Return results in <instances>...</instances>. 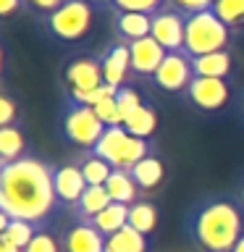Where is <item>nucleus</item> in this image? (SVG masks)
Masks as SVG:
<instances>
[{
  "label": "nucleus",
  "instance_id": "1",
  "mask_svg": "<svg viewBox=\"0 0 244 252\" xmlns=\"http://www.w3.org/2000/svg\"><path fill=\"white\" fill-rule=\"evenodd\" d=\"M53 171L42 160L19 158L3 168L0 187V210H5L16 220H39L55 205Z\"/></svg>",
  "mask_w": 244,
  "mask_h": 252
},
{
  "label": "nucleus",
  "instance_id": "2",
  "mask_svg": "<svg viewBox=\"0 0 244 252\" xmlns=\"http://www.w3.org/2000/svg\"><path fill=\"white\" fill-rule=\"evenodd\" d=\"M194 236L210 252H231L242 239V216L231 202H210L197 213Z\"/></svg>",
  "mask_w": 244,
  "mask_h": 252
},
{
  "label": "nucleus",
  "instance_id": "3",
  "mask_svg": "<svg viewBox=\"0 0 244 252\" xmlns=\"http://www.w3.org/2000/svg\"><path fill=\"white\" fill-rule=\"evenodd\" d=\"M228 45V24L218 19V13L213 11H200L186 16V39H184V53L192 58L208 53L226 50Z\"/></svg>",
  "mask_w": 244,
  "mask_h": 252
},
{
  "label": "nucleus",
  "instance_id": "4",
  "mask_svg": "<svg viewBox=\"0 0 244 252\" xmlns=\"http://www.w3.org/2000/svg\"><path fill=\"white\" fill-rule=\"evenodd\" d=\"M94 155L108 160L113 168L131 171L142 158H147V145H145V139L129 134L123 126H110L100 137L97 145H94Z\"/></svg>",
  "mask_w": 244,
  "mask_h": 252
},
{
  "label": "nucleus",
  "instance_id": "5",
  "mask_svg": "<svg viewBox=\"0 0 244 252\" xmlns=\"http://www.w3.org/2000/svg\"><path fill=\"white\" fill-rule=\"evenodd\" d=\"M92 5L87 0H68L47 16V27L58 39H79L92 27Z\"/></svg>",
  "mask_w": 244,
  "mask_h": 252
},
{
  "label": "nucleus",
  "instance_id": "6",
  "mask_svg": "<svg viewBox=\"0 0 244 252\" xmlns=\"http://www.w3.org/2000/svg\"><path fill=\"white\" fill-rule=\"evenodd\" d=\"M63 126H66V137L79 147H94L100 142V137L105 134V129H108V126L97 118L94 108H90V105L71 108L66 113Z\"/></svg>",
  "mask_w": 244,
  "mask_h": 252
},
{
  "label": "nucleus",
  "instance_id": "7",
  "mask_svg": "<svg viewBox=\"0 0 244 252\" xmlns=\"http://www.w3.org/2000/svg\"><path fill=\"white\" fill-rule=\"evenodd\" d=\"M192 79H194L192 55H186L184 50L168 53L165 61L160 63V68L155 71V84L165 92H184L189 90Z\"/></svg>",
  "mask_w": 244,
  "mask_h": 252
},
{
  "label": "nucleus",
  "instance_id": "8",
  "mask_svg": "<svg viewBox=\"0 0 244 252\" xmlns=\"http://www.w3.org/2000/svg\"><path fill=\"white\" fill-rule=\"evenodd\" d=\"M152 37H155L168 53L184 50V39H186V16L181 13V11L160 8L157 13H152Z\"/></svg>",
  "mask_w": 244,
  "mask_h": 252
},
{
  "label": "nucleus",
  "instance_id": "9",
  "mask_svg": "<svg viewBox=\"0 0 244 252\" xmlns=\"http://www.w3.org/2000/svg\"><path fill=\"white\" fill-rule=\"evenodd\" d=\"M189 100L202 110H220L231 97L226 79H213V76H194L189 84Z\"/></svg>",
  "mask_w": 244,
  "mask_h": 252
},
{
  "label": "nucleus",
  "instance_id": "10",
  "mask_svg": "<svg viewBox=\"0 0 244 252\" xmlns=\"http://www.w3.org/2000/svg\"><path fill=\"white\" fill-rule=\"evenodd\" d=\"M129 50H131V71L145 74V76L147 74L155 76V71L160 68V63L165 61V55H168V50H165L152 34L129 42Z\"/></svg>",
  "mask_w": 244,
  "mask_h": 252
},
{
  "label": "nucleus",
  "instance_id": "11",
  "mask_svg": "<svg viewBox=\"0 0 244 252\" xmlns=\"http://www.w3.org/2000/svg\"><path fill=\"white\" fill-rule=\"evenodd\" d=\"M66 82L71 84V92H94L105 84L102 79V66L94 58H76L66 68Z\"/></svg>",
  "mask_w": 244,
  "mask_h": 252
},
{
  "label": "nucleus",
  "instance_id": "12",
  "mask_svg": "<svg viewBox=\"0 0 244 252\" xmlns=\"http://www.w3.org/2000/svg\"><path fill=\"white\" fill-rule=\"evenodd\" d=\"M53 184H55L58 200H63V202H79L84 194V189L90 187L82 168H76V165H61V168H55L53 171Z\"/></svg>",
  "mask_w": 244,
  "mask_h": 252
},
{
  "label": "nucleus",
  "instance_id": "13",
  "mask_svg": "<svg viewBox=\"0 0 244 252\" xmlns=\"http://www.w3.org/2000/svg\"><path fill=\"white\" fill-rule=\"evenodd\" d=\"M100 66H102V79H105V84L121 87L126 74L131 71V50H129V45H113L105 55H102Z\"/></svg>",
  "mask_w": 244,
  "mask_h": 252
},
{
  "label": "nucleus",
  "instance_id": "14",
  "mask_svg": "<svg viewBox=\"0 0 244 252\" xmlns=\"http://www.w3.org/2000/svg\"><path fill=\"white\" fill-rule=\"evenodd\" d=\"M116 29L123 39H142L152 34V16L150 13H137V11H118L116 16Z\"/></svg>",
  "mask_w": 244,
  "mask_h": 252
},
{
  "label": "nucleus",
  "instance_id": "15",
  "mask_svg": "<svg viewBox=\"0 0 244 252\" xmlns=\"http://www.w3.org/2000/svg\"><path fill=\"white\" fill-rule=\"evenodd\" d=\"M66 250L68 252H105V236L94 226H76L66 236Z\"/></svg>",
  "mask_w": 244,
  "mask_h": 252
},
{
  "label": "nucleus",
  "instance_id": "16",
  "mask_svg": "<svg viewBox=\"0 0 244 252\" xmlns=\"http://www.w3.org/2000/svg\"><path fill=\"white\" fill-rule=\"evenodd\" d=\"M92 226L97 228L102 236H113L116 231H121L123 226H129V205L110 202L100 216L92 218Z\"/></svg>",
  "mask_w": 244,
  "mask_h": 252
},
{
  "label": "nucleus",
  "instance_id": "17",
  "mask_svg": "<svg viewBox=\"0 0 244 252\" xmlns=\"http://www.w3.org/2000/svg\"><path fill=\"white\" fill-rule=\"evenodd\" d=\"M192 66H194V76L226 79V74L231 71V55L226 50L208 53V55H200V58H192Z\"/></svg>",
  "mask_w": 244,
  "mask_h": 252
},
{
  "label": "nucleus",
  "instance_id": "18",
  "mask_svg": "<svg viewBox=\"0 0 244 252\" xmlns=\"http://www.w3.org/2000/svg\"><path fill=\"white\" fill-rule=\"evenodd\" d=\"M105 189H108L110 200H113V202H121V205H129V202H134V197H137V181H134L131 171L116 168V171L108 176Z\"/></svg>",
  "mask_w": 244,
  "mask_h": 252
},
{
  "label": "nucleus",
  "instance_id": "19",
  "mask_svg": "<svg viewBox=\"0 0 244 252\" xmlns=\"http://www.w3.org/2000/svg\"><path fill=\"white\" fill-rule=\"evenodd\" d=\"M105 252H147L145 234H139L134 226H123L113 236H105Z\"/></svg>",
  "mask_w": 244,
  "mask_h": 252
},
{
  "label": "nucleus",
  "instance_id": "20",
  "mask_svg": "<svg viewBox=\"0 0 244 252\" xmlns=\"http://www.w3.org/2000/svg\"><path fill=\"white\" fill-rule=\"evenodd\" d=\"M123 129L129 131V134H134V137H139V139H145V137H150V134H155V129H157V116H155V110L147 108V105H139V108L123 121Z\"/></svg>",
  "mask_w": 244,
  "mask_h": 252
},
{
  "label": "nucleus",
  "instance_id": "21",
  "mask_svg": "<svg viewBox=\"0 0 244 252\" xmlns=\"http://www.w3.org/2000/svg\"><path fill=\"white\" fill-rule=\"evenodd\" d=\"M131 176L142 189H155L163 181V163L157 158H142V160L131 168Z\"/></svg>",
  "mask_w": 244,
  "mask_h": 252
},
{
  "label": "nucleus",
  "instance_id": "22",
  "mask_svg": "<svg viewBox=\"0 0 244 252\" xmlns=\"http://www.w3.org/2000/svg\"><path fill=\"white\" fill-rule=\"evenodd\" d=\"M129 226H134L139 234H152L157 226V210L150 202H134L129 208Z\"/></svg>",
  "mask_w": 244,
  "mask_h": 252
},
{
  "label": "nucleus",
  "instance_id": "23",
  "mask_svg": "<svg viewBox=\"0 0 244 252\" xmlns=\"http://www.w3.org/2000/svg\"><path fill=\"white\" fill-rule=\"evenodd\" d=\"M110 202H113V200H110V194H108L105 187H87L84 194H82V200H79V210H82V216L94 218V216H100Z\"/></svg>",
  "mask_w": 244,
  "mask_h": 252
},
{
  "label": "nucleus",
  "instance_id": "24",
  "mask_svg": "<svg viewBox=\"0 0 244 252\" xmlns=\"http://www.w3.org/2000/svg\"><path fill=\"white\" fill-rule=\"evenodd\" d=\"M21 150H24V134L16 126H3L0 129V158L13 163L19 160Z\"/></svg>",
  "mask_w": 244,
  "mask_h": 252
},
{
  "label": "nucleus",
  "instance_id": "25",
  "mask_svg": "<svg viewBox=\"0 0 244 252\" xmlns=\"http://www.w3.org/2000/svg\"><path fill=\"white\" fill-rule=\"evenodd\" d=\"M82 173H84V179H87L90 187H105L108 176L113 173V165H110L108 160H102L100 155H92L82 163Z\"/></svg>",
  "mask_w": 244,
  "mask_h": 252
},
{
  "label": "nucleus",
  "instance_id": "26",
  "mask_svg": "<svg viewBox=\"0 0 244 252\" xmlns=\"http://www.w3.org/2000/svg\"><path fill=\"white\" fill-rule=\"evenodd\" d=\"M213 11H215L218 19L223 24H228V27L244 24V0H215Z\"/></svg>",
  "mask_w": 244,
  "mask_h": 252
},
{
  "label": "nucleus",
  "instance_id": "27",
  "mask_svg": "<svg viewBox=\"0 0 244 252\" xmlns=\"http://www.w3.org/2000/svg\"><path fill=\"white\" fill-rule=\"evenodd\" d=\"M3 236H5L8 242H13L16 247L24 252V250L29 247V242L34 239V228H31L29 220H16V218H11V223H8V228H5Z\"/></svg>",
  "mask_w": 244,
  "mask_h": 252
},
{
  "label": "nucleus",
  "instance_id": "28",
  "mask_svg": "<svg viewBox=\"0 0 244 252\" xmlns=\"http://www.w3.org/2000/svg\"><path fill=\"white\" fill-rule=\"evenodd\" d=\"M94 113H97V118L102 124L108 126H123V116H121V108H118V102L116 97H108V100H102L94 105Z\"/></svg>",
  "mask_w": 244,
  "mask_h": 252
},
{
  "label": "nucleus",
  "instance_id": "29",
  "mask_svg": "<svg viewBox=\"0 0 244 252\" xmlns=\"http://www.w3.org/2000/svg\"><path fill=\"white\" fill-rule=\"evenodd\" d=\"M118 11H137V13H157L165 0H113Z\"/></svg>",
  "mask_w": 244,
  "mask_h": 252
},
{
  "label": "nucleus",
  "instance_id": "30",
  "mask_svg": "<svg viewBox=\"0 0 244 252\" xmlns=\"http://www.w3.org/2000/svg\"><path fill=\"white\" fill-rule=\"evenodd\" d=\"M116 102H118V108H121V116H123V121L129 118L134 110H137L142 105V100H139V94L131 90V87H121L116 94Z\"/></svg>",
  "mask_w": 244,
  "mask_h": 252
},
{
  "label": "nucleus",
  "instance_id": "31",
  "mask_svg": "<svg viewBox=\"0 0 244 252\" xmlns=\"http://www.w3.org/2000/svg\"><path fill=\"white\" fill-rule=\"evenodd\" d=\"M171 3L184 16H192V13H200V11H210V8L215 5V0H171Z\"/></svg>",
  "mask_w": 244,
  "mask_h": 252
},
{
  "label": "nucleus",
  "instance_id": "32",
  "mask_svg": "<svg viewBox=\"0 0 244 252\" xmlns=\"http://www.w3.org/2000/svg\"><path fill=\"white\" fill-rule=\"evenodd\" d=\"M24 252H58V242L50 234H34V239L29 242V247Z\"/></svg>",
  "mask_w": 244,
  "mask_h": 252
},
{
  "label": "nucleus",
  "instance_id": "33",
  "mask_svg": "<svg viewBox=\"0 0 244 252\" xmlns=\"http://www.w3.org/2000/svg\"><path fill=\"white\" fill-rule=\"evenodd\" d=\"M13 118H16V102L11 97H5V94H0V129L11 126Z\"/></svg>",
  "mask_w": 244,
  "mask_h": 252
},
{
  "label": "nucleus",
  "instance_id": "34",
  "mask_svg": "<svg viewBox=\"0 0 244 252\" xmlns=\"http://www.w3.org/2000/svg\"><path fill=\"white\" fill-rule=\"evenodd\" d=\"M34 8H39V11H47V13H53V11H58V8L63 3H68V0H29Z\"/></svg>",
  "mask_w": 244,
  "mask_h": 252
},
{
  "label": "nucleus",
  "instance_id": "35",
  "mask_svg": "<svg viewBox=\"0 0 244 252\" xmlns=\"http://www.w3.org/2000/svg\"><path fill=\"white\" fill-rule=\"evenodd\" d=\"M21 0H0V16H11L19 11Z\"/></svg>",
  "mask_w": 244,
  "mask_h": 252
},
{
  "label": "nucleus",
  "instance_id": "36",
  "mask_svg": "<svg viewBox=\"0 0 244 252\" xmlns=\"http://www.w3.org/2000/svg\"><path fill=\"white\" fill-rule=\"evenodd\" d=\"M0 252H21L13 242H8L5 236H0Z\"/></svg>",
  "mask_w": 244,
  "mask_h": 252
},
{
  "label": "nucleus",
  "instance_id": "37",
  "mask_svg": "<svg viewBox=\"0 0 244 252\" xmlns=\"http://www.w3.org/2000/svg\"><path fill=\"white\" fill-rule=\"evenodd\" d=\"M8 223H11V216H8L5 210H0V236L5 234V228H8Z\"/></svg>",
  "mask_w": 244,
  "mask_h": 252
},
{
  "label": "nucleus",
  "instance_id": "38",
  "mask_svg": "<svg viewBox=\"0 0 244 252\" xmlns=\"http://www.w3.org/2000/svg\"><path fill=\"white\" fill-rule=\"evenodd\" d=\"M231 252H244V234H242V239H239V242H236V247H234Z\"/></svg>",
  "mask_w": 244,
  "mask_h": 252
},
{
  "label": "nucleus",
  "instance_id": "39",
  "mask_svg": "<svg viewBox=\"0 0 244 252\" xmlns=\"http://www.w3.org/2000/svg\"><path fill=\"white\" fill-rule=\"evenodd\" d=\"M90 5H105V3H110V0H87Z\"/></svg>",
  "mask_w": 244,
  "mask_h": 252
},
{
  "label": "nucleus",
  "instance_id": "40",
  "mask_svg": "<svg viewBox=\"0 0 244 252\" xmlns=\"http://www.w3.org/2000/svg\"><path fill=\"white\" fill-rule=\"evenodd\" d=\"M0 71H3V47H0Z\"/></svg>",
  "mask_w": 244,
  "mask_h": 252
},
{
  "label": "nucleus",
  "instance_id": "41",
  "mask_svg": "<svg viewBox=\"0 0 244 252\" xmlns=\"http://www.w3.org/2000/svg\"><path fill=\"white\" fill-rule=\"evenodd\" d=\"M3 168H5V165H0V187H3Z\"/></svg>",
  "mask_w": 244,
  "mask_h": 252
},
{
  "label": "nucleus",
  "instance_id": "42",
  "mask_svg": "<svg viewBox=\"0 0 244 252\" xmlns=\"http://www.w3.org/2000/svg\"><path fill=\"white\" fill-rule=\"evenodd\" d=\"M242 202H244V194H242Z\"/></svg>",
  "mask_w": 244,
  "mask_h": 252
}]
</instances>
